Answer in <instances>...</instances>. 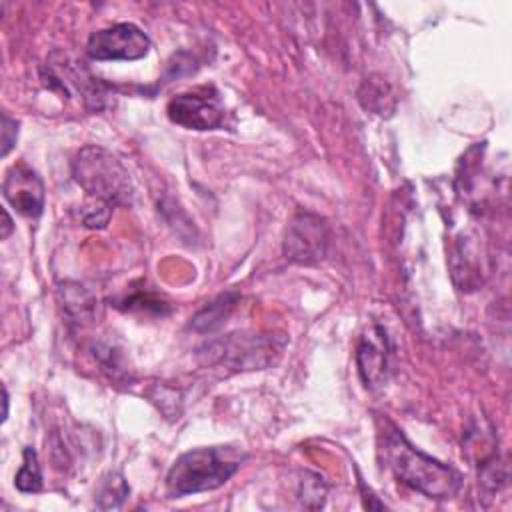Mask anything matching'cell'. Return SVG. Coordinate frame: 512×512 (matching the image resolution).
<instances>
[{"label":"cell","instance_id":"8992f818","mask_svg":"<svg viewBox=\"0 0 512 512\" xmlns=\"http://www.w3.org/2000/svg\"><path fill=\"white\" fill-rule=\"evenodd\" d=\"M150 50V38L136 24L122 22L92 32L86 52L92 60H138Z\"/></svg>","mask_w":512,"mask_h":512},{"label":"cell","instance_id":"4fadbf2b","mask_svg":"<svg viewBox=\"0 0 512 512\" xmlns=\"http://www.w3.org/2000/svg\"><path fill=\"white\" fill-rule=\"evenodd\" d=\"M60 296H62L66 310L76 318H88V316H92V312L96 308L94 296L78 284H64L60 288Z\"/></svg>","mask_w":512,"mask_h":512},{"label":"cell","instance_id":"6da1fadb","mask_svg":"<svg viewBox=\"0 0 512 512\" xmlns=\"http://www.w3.org/2000/svg\"><path fill=\"white\" fill-rule=\"evenodd\" d=\"M384 452L396 478L424 496L448 500L460 490L462 478L452 466L416 450L398 430L386 434Z\"/></svg>","mask_w":512,"mask_h":512},{"label":"cell","instance_id":"5bb4252c","mask_svg":"<svg viewBox=\"0 0 512 512\" xmlns=\"http://www.w3.org/2000/svg\"><path fill=\"white\" fill-rule=\"evenodd\" d=\"M128 496V484L126 480L120 476V474H110L100 492H98V508L102 510H110V508H120L122 502L126 500Z\"/></svg>","mask_w":512,"mask_h":512},{"label":"cell","instance_id":"3957f363","mask_svg":"<svg viewBox=\"0 0 512 512\" xmlns=\"http://www.w3.org/2000/svg\"><path fill=\"white\" fill-rule=\"evenodd\" d=\"M76 184L106 206H126L132 202L134 188L124 164L102 146H84L72 160Z\"/></svg>","mask_w":512,"mask_h":512},{"label":"cell","instance_id":"9c48e42d","mask_svg":"<svg viewBox=\"0 0 512 512\" xmlns=\"http://www.w3.org/2000/svg\"><path fill=\"white\" fill-rule=\"evenodd\" d=\"M356 364L366 386H376L384 380L388 368V338L378 326L370 328L356 350Z\"/></svg>","mask_w":512,"mask_h":512},{"label":"cell","instance_id":"ac0fdd59","mask_svg":"<svg viewBox=\"0 0 512 512\" xmlns=\"http://www.w3.org/2000/svg\"><path fill=\"white\" fill-rule=\"evenodd\" d=\"M2 392H4V414H2V420H6L8 418V390H6V386H2Z\"/></svg>","mask_w":512,"mask_h":512},{"label":"cell","instance_id":"7a4b0ae2","mask_svg":"<svg viewBox=\"0 0 512 512\" xmlns=\"http://www.w3.org/2000/svg\"><path fill=\"white\" fill-rule=\"evenodd\" d=\"M242 460L244 454L232 446L188 450L168 470L166 490L174 498L214 490L238 472Z\"/></svg>","mask_w":512,"mask_h":512},{"label":"cell","instance_id":"2e32d148","mask_svg":"<svg viewBox=\"0 0 512 512\" xmlns=\"http://www.w3.org/2000/svg\"><path fill=\"white\" fill-rule=\"evenodd\" d=\"M16 138H18V122L4 112L2 114V156H8V152L16 144Z\"/></svg>","mask_w":512,"mask_h":512},{"label":"cell","instance_id":"5b68a950","mask_svg":"<svg viewBox=\"0 0 512 512\" xmlns=\"http://www.w3.org/2000/svg\"><path fill=\"white\" fill-rule=\"evenodd\" d=\"M330 228L324 218L312 212H298L284 236V256L296 264H314L326 256Z\"/></svg>","mask_w":512,"mask_h":512},{"label":"cell","instance_id":"30bf717a","mask_svg":"<svg viewBox=\"0 0 512 512\" xmlns=\"http://www.w3.org/2000/svg\"><path fill=\"white\" fill-rule=\"evenodd\" d=\"M236 302H238L236 292L220 294L218 298L208 302L204 308H200L192 316L190 328L196 332H212V330L220 328L226 322V318L232 314V310L236 308Z\"/></svg>","mask_w":512,"mask_h":512},{"label":"cell","instance_id":"ba28073f","mask_svg":"<svg viewBox=\"0 0 512 512\" xmlns=\"http://www.w3.org/2000/svg\"><path fill=\"white\" fill-rule=\"evenodd\" d=\"M2 194L16 212L24 216H40L44 208V184L40 176L26 164H14L4 178Z\"/></svg>","mask_w":512,"mask_h":512},{"label":"cell","instance_id":"e0dca14e","mask_svg":"<svg viewBox=\"0 0 512 512\" xmlns=\"http://www.w3.org/2000/svg\"><path fill=\"white\" fill-rule=\"evenodd\" d=\"M2 216H4V224H2V238H8L10 236V232H12V218H10V214H8V210L6 208H2Z\"/></svg>","mask_w":512,"mask_h":512},{"label":"cell","instance_id":"277c9868","mask_svg":"<svg viewBox=\"0 0 512 512\" xmlns=\"http://www.w3.org/2000/svg\"><path fill=\"white\" fill-rule=\"evenodd\" d=\"M274 338L258 334H230L204 346L208 364H224L234 370H260L272 362Z\"/></svg>","mask_w":512,"mask_h":512},{"label":"cell","instance_id":"9a60e30c","mask_svg":"<svg viewBox=\"0 0 512 512\" xmlns=\"http://www.w3.org/2000/svg\"><path fill=\"white\" fill-rule=\"evenodd\" d=\"M298 494H300L298 498L304 508H322L324 498H326V484L322 482V478L318 474L304 472V476L300 480Z\"/></svg>","mask_w":512,"mask_h":512},{"label":"cell","instance_id":"7c38bea8","mask_svg":"<svg viewBox=\"0 0 512 512\" xmlns=\"http://www.w3.org/2000/svg\"><path fill=\"white\" fill-rule=\"evenodd\" d=\"M14 484L20 492H38L42 488V472L38 464V454L34 448H24L22 464L16 472Z\"/></svg>","mask_w":512,"mask_h":512},{"label":"cell","instance_id":"8fae6325","mask_svg":"<svg viewBox=\"0 0 512 512\" xmlns=\"http://www.w3.org/2000/svg\"><path fill=\"white\" fill-rule=\"evenodd\" d=\"M360 104L378 116H390L396 108V96L382 78H366L358 90Z\"/></svg>","mask_w":512,"mask_h":512},{"label":"cell","instance_id":"52a82bcc","mask_svg":"<svg viewBox=\"0 0 512 512\" xmlns=\"http://www.w3.org/2000/svg\"><path fill=\"white\" fill-rule=\"evenodd\" d=\"M168 116L174 124L190 130H212L222 126L224 108L218 94L210 88L184 92L168 102Z\"/></svg>","mask_w":512,"mask_h":512}]
</instances>
